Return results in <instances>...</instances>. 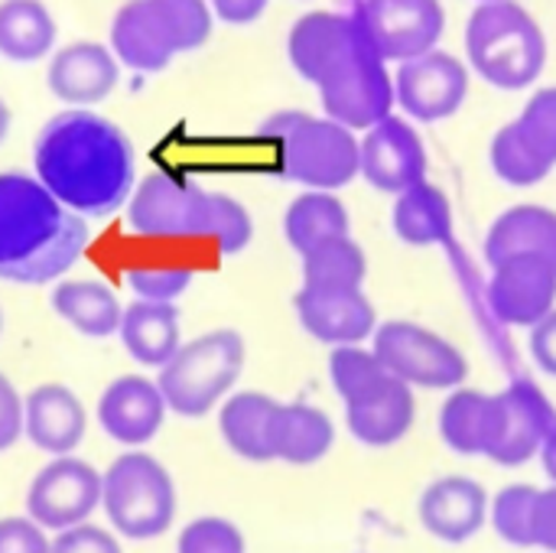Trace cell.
Wrapping results in <instances>:
<instances>
[{
	"instance_id": "cell-1",
	"label": "cell",
	"mask_w": 556,
	"mask_h": 553,
	"mask_svg": "<svg viewBox=\"0 0 556 553\" xmlns=\"http://www.w3.org/2000/svg\"><path fill=\"white\" fill-rule=\"evenodd\" d=\"M287 59L336 124L371 130L394 114V75L349 10L303 13L287 33Z\"/></svg>"
},
{
	"instance_id": "cell-2",
	"label": "cell",
	"mask_w": 556,
	"mask_h": 553,
	"mask_svg": "<svg viewBox=\"0 0 556 553\" xmlns=\"http://www.w3.org/2000/svg\"><path fill=\"white\" fill-rule=\"evenodd\" d=\"M36 179L75 215L108 218L137 189L130 137L108 117L68 108L49 117L33 147Z\"/></svg>"
},
{
	"instance_id": "cell-3",
	"label": "cell",
	"mask_w": 556,
	"mask_h": 553,
	"mask_svg": "<svg viewBox=\"0 0 556 553\" xmlns=\"http://www.w3.org/2000/svg\"><path fill=\"white\" fill-rule=\"evenodd\" d=\"M88 222L36 176L0 173V280L39 287L72 271L88 248Z\"/></svg>"
},
{
	"instance_id": "cell-4",
	"label": "cell",
	"mask_w": 556,
	"mask_h": 553,
	"mask_svg": "<svg viewBox=\"0 0 556 553\" xmlns=\"http://www.w3.org/2000/svg\"><path fill=\"white\" fill-rule=\"evenodd\" d=\"M127 228L140 238H208L225 257L241 254L254 238L251 212L238 199L169 173H150L137 183Z\"/></svg>"
},
{
	"instance_id": "cell-5",
	"label": "cell",
	"mask_w": 556,
	"mask_h": 553,
	"mask_svg": "<svg viewBox=\"0 0 556 553\" xmlns=\"http://www.w3.org/2000/svg\"><path fill=\"white\" fill-rule=\"evenodd\" d=\"M466 65L498 91H525L547 68V36L528 7L485 0L466 20Z\"/></svg>"
},
{
	"instance_id": "cell-6",
	"label": "cell",
	"mask_w": 556,
	"mask_h": 553,
	"mask_svg": "<svg viewBox=\"0 0 556 553\" xmlns=\"http://www.w3.org/2000/svg\"><path fill=\"white\" fill-rule=\"evenodd\" d=\"M257 134L274 140L277 173L309 192H339L362 176V147L355 130L326 114L277 111L257 127Z\"/></svg>"
},
{
	"instance_id": "cell-7",
	"label": "cell",
	"mask_w": 556,
	"mask_h": 553,
	"mask_svg": "<svg viewBox=\"0 0 556 553\" xmlns=\"http://www.w3.org/2000/svg\"><path fill=\"white\" fill-rule=\"evenodd\" d=\"M212 20L205 0H130L111 20V52L124 68L153 75L179 52L205 46Z\"/></svg>"
},
{
	"instance_id": "cell-8",
	"label": "cell",
	"mask_w": 556,
	"mask_h": 553,
	"mask_svg": "<svg viewBox=\"0 0 556 553\" xmlns=\"http://www.w3.org/2000/svg\"><path fill=\"white\" fill-rule=\"evenodd\" d=\"M244 365H248L244 336L235 329H212L182 342V349L169 359V365L160 368L156 385L173 414L199 420L235 394Z\"/></svg>"
},
{
	"instance_id": "cell-9",
	"label": "cell",
	"mask_w": 556,
	"mask_h": 553,
	"mask_svg": "<svg viewBox=\"0 0 556 553\" xmlns=\"http://www.w3.org/2000/svg\"><path fill=\"white\" fill-rule=\"evenodd\" d=\"M101 508L127 541L163 538L176 521V482L150 453H121L104 473Z\"/></svg>"
},
{
	"instance_id": "cell-10",
	"label": "cell",
	"mask_w": 556,
	"mask_h": 553,
	"mask_svg": "<svg viewBox=\"0 0 556 553\" xmlns=\"http://www.w3.org/2000/svg\"><path fill=\"white\" fill-rule=\"evenodd\" d=\"M371 349L381 365L410 388L456 391L469 375V362L456 342L410 319L381 323L371 339Z\"/></svg>"
},
{
	"instance_id": "cell-11",
	"label": "cell",
	"mask_w": 556,
	"mask_h": 553,
	"mask_svg": "<svg viewBox=\"0 0 556 553\" xmlns=\"http://www.w3.org/2000/svg\"><path fill=\"white\" fill-rule=\"evenodd\" d=\"M349 13L384 62H410L437 49L446 29L440 0H355Z\"/></svg>"
},
{
	"instance_id": "cell-12",
	"label": "cell",
	"mask_w": 556,
	"mask_h": 553,
	"mask_svg": "<svg viewBox=\"0 0 556 553\" xmlns=\"http://www.w3.org/2000/svg\"><path fill=\"white\" fill-rule=\"evenodd\" d=\"M104 495V473L78 456H55L46 463L26 492L29 518L46 531H68L85 525Z\"/></svg>"
},
{
	"instance_id": "cell-13",
	"label": "cell",
	"mask_w": 556,
	"mask_h": 553,
	"mask_svg": "<svg viewBox=\"0 0 556 553\" xmlns=\"http://www.w3.org/2000/svg\"><path fill=\"white\" fill-rule=\"evenodd\" d=\"M472 68L443 49H433L420 59L397 65L394 72V98L397 108L420 124H440L459 114L469 98Z\"/></svg>"
},
{
	"instance_id": "cell-14",
	"label": "cell",
	"mask_w": 556,
	"mask_h": 553,
	"mask_svg": "<svg viewBox=\"0 0 556 553\" xmlns=\"http://www.w3.org/2000/svg\"><path fill=\"white\" fill-rule=\"evenodd\" d=\"M362 147V179L384 192L401 196L427 179V147L417 134V127L407 117L391 114L388 121L375 124L358 137Z\"/></svg>"
},
{
	"instance_id": "cell-15",
	"label": "cell",
	"mask_w": 556,
	"mask_h": 553,
	"mask_svg": "<svg viewBox=\"0 0 556 553\" xmlns=\"http://www.w3.org/2000/svg\"><path fill=\"white\" fill-rule=\"evenodd\" d=\"M492 316L515 329H534L556 310V267L544 257H508L489 277Z\"/></svg>"
},
{
	"instance_id": "cell-16",
	"label": "cell",
	"mask_w": 556,
	"mask_h": 553,
	"mask_svg": "<svg viewBox=\"0 0 556 553\" xmlns=\"http://www.w3.org/2000/svg\"><path fill=\"white\" fill-rule=\"evenodd\" d=\"M556 411L547 394L531 378H511L505 391H498V430L489 460L505 469H518L541 456V447L554 427Z\"/></svg>"
},
{
	"instance_id": "cell-17",
	"label": "cell",
	"mask_w": 556,
	"mask_h": 553,
	"mask_svg": "<svg viewBox=\"0 0 556 553\" xmlns=\"http://www.w3.org/2000/svg\"><path fill=\"white\" fill-rule=\"evenodd\" d=\"M489 512L492 499L472 476H440L424 489L417 502L420 528L443 544L472 541L489 525Z\"/></svg>"
},
{
	"instance_id": "cell-18",
	"label": "cell",
	"mask_w": 556,
	"mask_h": 553,
	"mask_svg": "<svg viewBox=\"0 0 556 553\" xmlns=\"http://www.w3.org/2000/svg\"><path fill=\"white\" fill-rule=\"evenodd\" d=\"M300 326L323 345H362L378 332V310L365 290H303L293 297Z\"/></svg>"
},
{
	"instance_id": "cell-19",
	"label": "cell",
	"mask_w": 556,
	"mask_h": 553,
	"mask_svg": "<svg viewBox=\"0 0 556 553\" xmlns=\"http://www.w3.org/2000/svg\"><path fill=\"white\" fill-rule=\"evenodd\" d=\"M166 411L169 407L156 381L143 375H121L98 401V424L114 443L140 450L156 440L166 424Z\"/></svg>"
},
{
	"instance_id": "cell-20",
	"label": "cell",
	"mask_w": 556,
	"mask_h": 553,
	"mask_svg": "<svg viewBox=\"0 0 556 553\" xmlns=\"http://www.w3.org/2000/svg\"><path fill=\"white\" fill-rule=\"evenodd\" d=\"M417 420L414 388L394 378L391 372L378 378L368 391L345 401V427L368 450L397 447Z\"/></svg>"
},
{
	"instance_id": "cell-21",
	"label": "cell",
	"mask_w": 556,
	"mask_h": 553,
	"mask_svg": "<svg viewBox=\"0 0 556 553\" xmlns=\"http://www.w3.org/2000/svg\"><path fill=\"white\" fill-rule=\"evenodd\" d=\"M46 78H49V91L59 101L88 111V104L104 101L117 88L121 62L108 46L91 42V39H78V42L62 46L52 55Z\"/></svg>"
},
{
	"instance_id": "cell-22",
	"label": "cell",
	"mask_w": 556,
	"mask_h": 553,
	"mask_svg": "<svg viewBox=\"0 0 556 553\" xmlns=\"http://www.w3.org/2000/svg\"><path fill=\"white\" fill-rule=\"evenodd\" d=\"M85 407L65 385H39L26 394V437L49 456H72L85 440Z\"/></svg>"
},
{
	"instance_id": "cell-23",
	"label": "cell",
	"mask_w": 556,
	"mask_h": 553,
	"mask_svg": "<svg viewBox=\"0 0 556 553\" xmlns=\"http://www.w3.org/2000/svg\"><path fill=\"white\" fill-rule=\"evenodd\" d=\"M280 401L264 391H235L218 407V433L225 447L244 463H277L274 427Z\"/></svg>"
},
{
	"instance_id": "cell-24",
	"label": "cell",
	"mask_w": 556,
	"mask_h": 553,
	"mask_svg": "<svg viewBox=\"0 0 556 553\" xmlns=\"http://www.w3.org/2000/svg\"><path fill=\"white\" fill-rule=\"evenodd\" d=\"M544 257L556 267V212L547 205L521 202L505 209L485 235L489 267L508 257Z\"/></svg>"
},
{
	"instance_id": "cell-25",
	"label": "cell",
	"mask_w": 556,
	"mask_h": 553,
	"mask_svg": "<svg viewBox=\"0 0 556 553\" xmlns=\"http://www.w3.org/2000/svg\"><path fill=\"white\" fill-rule=\"evenodd\" d=\"M437 430L453 453L489 460L498 430V391L495 394L479 388L450 391V398L440 404Z\"/></svg>"
},
{
	"instance_id": "cell-26",
	"label": "cell",
	"mask_w": 556,
	"mask_h": 553,
	"mask_svg": "<svg viewBox=\"0 0 556 553\" xmlns=\"http://www.w3.org/2000/svg\"><path fill=\"white\" fill-rule=\"evenodd\" d=\"M117 336L137 365L163 368L182 349L179 310H176V303L134 300L130 306H124V319H121Z\"/></svg>"
},
{
	"instance_id": "cell-27",
	"label": "cell",
	"mask_w": 556,
	"mask_h": 553,
	"mask_svg": "<svg viewBox=\"0 0 556 553\" xmlns=\"http://www.w3.org/2000/svg\"><path fill=\"white\" fill-rule=\"evenodd\" d=\"M336 447V424L326 411L293 401L277 411V427H274V456L277 463L287 466H316L323 463Z\"/></svg>"
},
{
	"instance_id": "cell-28",
	"label": "cell",
	"mask_w": 556,
	"mask_h": 553,
	"mask_svg": "<svg viewBox=\"0 0 556 553\" xmlns=\"http://www.w3.org/2000/svg\"><path fill=\"white\" fill-rule=\"evenodd\" d=\"M349 235L352 215L336 192H303L283 212V238L300 257Z\"/></svg>"
},
{
	"instance_id": "cell-29",
	"label": "cell",
	"mask_w": 556,
	"mask_h": 553,
	"mask_svg": "<svg viewBox=\"0 0 556 553\" xmlns=\"http://www.w3.org/2000/svg\"><path fill=\"white\" fill-rule=\"evenodd\" d=\"M391 228L394 235L410 248H433L453 238V205L450 196L424 179L420 186L401 192L391 209Z\"/></svg>"
},
{
	"instance_id": "cell-30",
	"label": "cell",
	"mask_w": 556,
	"mask_h": 553,
	"mask_svg": "<svg viewBox=\"0 0 556 553\" xmlns=\"http://www.w3.org/2000/svg\"><path fill=\"white\" fill-rule=\"evenodd\" d=\"M49 303L81 336L108 339V336L121 332L124 306H121L117 293L101 280H62L52 290Z\"/></svg>"
},
{
	"instance_id": "cell-31",
	"label": "cell",
	"mask_w": 556,
	"mask_h": 553,
	"mask_svg": "<svg viewBox=\"0 0 556 553\" xmlns=\"http://www.w3.org/2000/svg\"><path fill=\"white\" fill-rule=\"evenodd\" d=\"M55 46V20L39 0L0 3V55L20 65L39 62Z\"/></svg>"
},
{
	"instance_id": "cell-32",
	"label": "cell",
	"mask_w": 556,
	"mask_h": 553,
	"mask_svg": "<svg viewBox=\"0 0 556 553\" xmlns=\"http://www.w3.org/2000/svg\"><path fill=\"white\" fill-rule=\"evenodd\" d=\"M368 257L349 235L303 257V290H365Z\"/></svg>"
},
{
	"instance_id": "cell-33",
	"label": "cell",
	"mask_w": 556,
	"mask_h": 553,
	"mask_svg": "<svg viewBox=\"0 0 556 553\" xmlns=\"http://www.w3.org/2000/svg\"><path fill=\"white\" fill-rule=\"evenodd\" d=\"M538 495L541 489L534 486H505L495 499H492V512H489V525L498 535V541H505L508 548H534V508H538Z\"/></svg>"
},
{
	"instance_id": "cell-34",
	"label": "cell",
	"mask_w": 556,
	"mask_h": 553,
	"mask_svg": "<svg viewBox=\"0 0 556 553\" xmlns=\"http://www.w3.org/2000/svg\"><path fill=\"white\" fill-rule=\"evenodd\" d=\"M515 134L521 137V143L531 150V156L544 166L556 169V85L538 88L528 104L521 108V114L511 121Z\"/></svg>"
},
{
	"instance_id": "cell-35",
	"label": "cell",
	"mask_w": 556,
	"mask_h": 553,
	"mask_svg": "<svg viewBox=\"0 0 556 553\" xmlns=\"http://www.w3.org/2000/svg\"><path fill=\"white\" fill-rule=\"evenodd\" d=\"M489 163H492V173L508 183V186H518V189H528V186H538L551 176V169H544L531 150L521 143V137L515 134L511 124H505L502 130H495L492 143H489Z\"/></svg>"
},
{
	"instance_id": "cell-36",
	"label": "cell",
	"mask_w": 556,
	"mask_h": 553,
	"mask_svg": "<svg viewBox=\"0 0 556 553\" xmlns=\"http://www.w3.org/2000/svg\"><path fill=\"white\" fill-rule=\"evenodd\" d=\"M384 375H388V368L381 365L375 349L339 345V349L329 352V381H332L336 394L342 398V404L358 398L362 391H368Z\"/></svg>"
},
{
	"instance_id": "cell-37",
	"label": "cell",
	"mask_w": 556,
	"mask_h": 553,
	"mask_svg": "<svg viewBox=\"0 0 556 553\" xmlns=\"http://www.w3.org/2000/svg\"><path fill=\"white\" fill-rule=\"evenodd\" d=\"M192 277H195L192 267L189 264H176V261L134 264L124 274V280L134 290V297L147 300V303H176L192 287Z\"/></svg>"
},
{
	"instance_id": "cell-38",
	"label": "cell",
	"mask_w": 556,
	"mask_h": 553,
	"mask_svg": "<svg viewBox=\"0 0 556 553\" xmlns=\"http://www.w3.org/2000/svg\"><path fill=\"white\" fill-rule=\"evenodd\" d=\"M176 553H248V541L235 521L205 515L179 531Z\"/></svg>"
},
{
	"instance_id": "cell-39",
	"label": "cell",
	"mask_w": 556,
	"mask_h": 553,
	"mask_svg": "<svg viewBox=\"0 0 556 553\" xmlns=\"http://www.w3.org/2000/svg\"><path fill=\"white\" fill-rule=\"evenodd\" d=\"M0 553H52V541L33 518L10 515L0 518Z\"/></svg>"
},
{
	"instance_id": "cell-40",
	"label": "cell",
	"mask_w": 556,
	"mask_h": 553,
	"mask_svg": "<svg viewBox=\"0 0 556 553\" xmlns=\"http://www.w3.org/2000/svg\"><path fill=\"white\" fill-rule=\"evenodd\" d=\"M52 553H124L121 551V541L98 528V525H75L68 531H59L55 541H52Z\"/></svg>"
},
{
	"instance_id": "cell-41",
	"label": "cell",
	"mask_w": 556,
	"mask_h": 553,
	"mask_svg": "<svg viewBox=\"0 0 556 553\" xmlns=\"http://www.w3.org/2000/svg\"><path fill=\"white\" fill-rule=\"evenodd\" d=\"M26 433V401H20L13 381L0 372V453L13 450Z\"/></svg>"
},
{
	"instance_id": "cell-42",
	"label": "cell",
	"mask_w": 556,
	"mask_h": 553,
	"mask_svg": "<svg viewBox=\"0 0 556 553\" xmlns=\"http://www.w3.org/2000/svg\"><path fill=\"white\" fill-rule=\"evenodd\" d=\"M534 548L556 553V486L541 489L534 508Z\"/></svg>"
},
{
	"instance_id": "cell-43",
	"label": "cell",
	"mask_w": 556,
	"mask_h": 553,
	"mask_svg": "<svg viewBox=\"0 0 556 553\" xmlns=\"http://www.w3.org/2000/svg\"><path fill=\"white\" fill-rule=\"evenodd\" d=\"M531 359L547 378H556V310L531 329Z\"/></svg>"
},
{
	"instance_id": "cell-44",
	"label": "cell",
	"mask_w": 556,
	"mask_h": 553,
	"mask_svg": "<svg viewBox=\"0 0 556 553\" xmlns=\"http://www.w3.org/2000/svg\"><path fill=\"white\" fill-rule=\"evenodd\" d=\"M212 13L225 23H254L267 13V0H215L212 3Z\"/></svg>"
},
{
	"instance_id": "cell-45",
	"label": "cell",
	"mask_w": 556,
	"mask_h": 553,
	"mask_svg": "<svg viewBox=\"0 0 556 553\" xmlns=\"http://www.w3.org/2000/svg\"><path fill=\"white\" fill-rule=\"evenodd\" d=\"M541 466H544V476L551 479V486H556V420L554 427H551V433H547V440H544V447H541Z\"/></svg>"
},
{
	"instance_id": "cell-46",
	"label": "cell",
	"mask_w": 556,
	"mask_h": 553,
	"mask_svg": "<svg viewBox=\"0 0 556 553\" xmlns=\"http://www.w3.org/2000/svg\"><path fill=\"white\" fill-rule=\"evenodd\" d=\"M7 130H10V108H7V101L0 98V143L7 140Z\"/></svg>"
},
{
	"instance_id": "cell-47",
	"label": "cell",
	"mask_w": 556,
	"mask_h": 553,
	"mask_svg": "<svg viewBox=\"0 0 556 553\" xmlns=\"http://www.w3.org/2000/svg\"><path fill=\"white\" fill-rule=\"evenodd\" d=\"M0 329H3V310H0Z\"/></svg>"
}]
</instances>
